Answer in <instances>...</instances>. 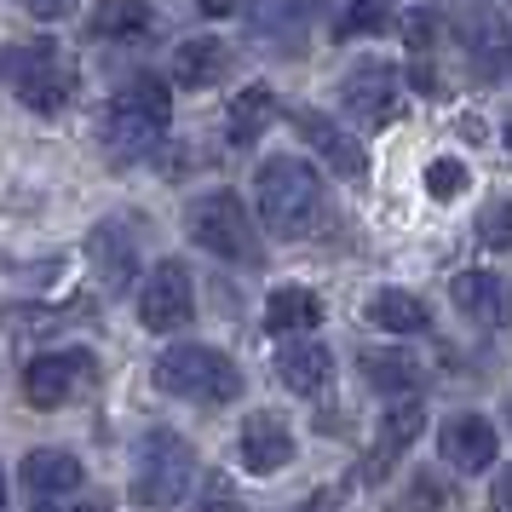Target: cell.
<instances>
[{
  "label": "cell",
  "mask_w": 512,
  "mask_h": 512,
  "mask_svg": "<svg viewBox=\"0 0 512 512\" xmlns=\"http://www.w3.org/2000/svg\"><path fill=\"white\" fill-rule=\"evenodd\" d=\"M254 196H259L265 231L282 236V242L305 236L317 225V213H323V179H317L311 162H300V156H271V162L259 167Z\"/></svg>",
  "instance_id": "1"
},
{
  "label": "cell",
  "mask_w": 512,
  "mask_h": 512,
  "mask_svg": "<svg viewBox=\"0 0 512 512\" xmlns=\"http://www.w3.org/2000/svg\"><path fill=\"white\" fill-rule=\"evenodd\" d=\"M156 386L167 397H196V403H231L242 397V374L231 357L213 346H173L156 357Z\"/></svg>",
  "instance_id": "2"
},
{
  "label": "cell",
  "mask_w": 512,
  "mask_h": 512,
  "mask_svg": "<svg viewBox=\"0 0 512 512\" xmlns=\"http://www.w3.org/2000/svg\"><path fill=\"white\" fill-rule=\"evenodd\" d=\"M190 478H196V449L179 432H150L139 449L133 495H139L144 507H173V501H185Z\"/></svg>",
  "instance_id": "3"
},
{
  "label": "cell",
  "mask_w": 512,
  "mask_h": 512,
  "mask_svg": "<svg viewBox=\"0 0 512 512\" xmlns=\"http://www.w3.org/2000/svg\"><path fill=\"white\" fill-rule=\"evenodd\" d=\"M12 87H18V98H24L29 110H41V116L64 110L70 93H75L70 52L58 47V41H29V47H18L12 52Z\"/></svg>",
  "instance_id": "4"
},
{
  "label": "cell",
  "mask_w": 512,
  "mask_h": 512,
  "mask_svg": "<svg viewBox=\"0 0 512 512\" xmlns=\"http://www.w3.org/2000/svg\"><path fill=\"white\" fill-rule=\"evenodd\" d=\"M167 121H173V93H167L156 75H139L110 104V139L121 150H144V144H156L167 133Z\"/></svg>",
  "instance_id": "5"
},
{
  "label": "cell",
  "mask_w": 512,
  "mask_h": 512,
  "mask_svg": "<svg viewBox=\"0 0 512 512\" xmlns=\"http://www.w3.org/2000/svg\"><path fill=\"white\" fill-rule=\"evenodd\" d=\"M185 225H190V236L219 259H254L259 254L254 225H248V213H242V202H236L231 190H213L202 202H190Z\"/></svg>",
  "instance_id": "6"
},
{
  "label": "cell",
  "mask_w": 512,
  "mask_h": 512,
  "mask_svg": "<svg viewBox=\"0 0 512 512\" xmlns=\"http://www.w3.org/2000/svg\"><path fill=\"white\" fill-rule=\"evenodd\" d=\"M455 35H461V58L472 64L478 81L507 75V64H512V24H507L501 6H466Z\"/></svg>",
  "instance_id": "7"
},
{
  "label": "cell",
  "mask_w": 512,
  "mask_h": 512,
  "mask_svg": "<svg viewBox=\"0 0 512 512\" xmlns=\"http://www.w3.org/2000/svg\"><path fill=\"white\" fill-rule=\"evenodd\" d=\"M190 311H196V288H190V271L179 259H162L139 288V323L150 334H173V328L190 323Z\"/></svg>",
  "instance_id": "8"
},
{
  "label": "cell",
  "mask_w": 512,
  "mask_h": 512,
  "mask_svg": "<svg viewBox=\"0 0 512 512\" xmlns=\"http://www.w3.org/2000/svg\"><path fill=\"white\" fill-rule=\"evenodd\" d=\"M340 98H346V110L363 127H386V121L397 116V104H403V93H397V70L392 64H380V58H363V64H351L346 81H340Z\"/></svg>",
  "instance_id": "9"
},
{
  "label": "cell",
  "mask_w": 512,
  "mask_h": 512,
  "mask_svg": "<svg viewBox=\"0 0 512 512\" xmlns=\"http://www.w3.org/2000/svg\"><path fill=\"white\" fill-rule=\"evenodd\" d=\"M294 127L311 139V150H317V156H323L346 185H363V179H369V150L351 139L346 127H334V121L317 116V110H294Z\"/></svg>",
  "instance_id": "10"
},
{
  "label": "cell",
  "mask_w": 512,
  "mask_h": 512,
  "mask_svg": "<svg viewBox=\"0 0 512 512\" xmlns=\"http://www.w3.org/2000/svg\"><path fill=\"white\" fill-rule=\"evenodd\" d=\"M449 300L461 305V317H472L478 328H507L512 323V282L495 271H461L449 282Z\"/></svg>",
  "instance_id": "11"
},
{
  "label": "cell",
  "mask_w": 512,
  "mask_h": 512,
  "mask_svg": "<svg viewBox=\"0 0 512 512\" xmlns=\"http://www.w3.org/2000/svg\"><path fill=\"white\" fill-rule=\"evenodd\" d=\"M438 449H443V461L466 478V472H484L501 455V438H495V426L484 415H455V420H443Z\"/></svg>",
  "instance_id": "12"
},
{
  "label": "cell",
  "mask_w": 512,
  "mask_h": 512,
  "mask_svg": "<svg viewBox=\"0 0 512 512\" xmlns=\"http://www.w3.org/2000/svg\"><path fill=\"white\" fill-rule=\"evenodd\" d=\"M81 374H87V357L81 351H47V357H35L24 369V397L35 409H58L81 386Z\"/></svg>",
  "instance_id": "13"
},
{
  "label": "cell",
  "mask_w": 512,
  "mask_h": 512,
  "mask_svg": "<svg viewBox=\"0 0 512 512\" xmlns=\"http://www.w3.org/2000/svg\"><path fill=\"white\" fill-rule=\"evenodd\" d=\"M236 455H242V466H248V472L271 478V472H282V466L294 461V432H288L277 415H248Z\"/></svg>",
  "instance_id": "14"
},
{
  "label": "cell",
  "mask_w": 512,
  "mask_h": 512,
  "mask_svg": "<svg viewBox=\"0 0 512 512\" xmlns=\"http://www.w3.org/2000/svg\"><path fill=\"white\" fill-rule=\"evenodd\" d=\"M420 426H426V409H420V403H409V397H403V403H392V409L380 415L374 461H363V472H357V478H369V484H380V472H386V466H392L397 455H403V449H409V443L420 438Z\"/></svg>",
  "instance_id": "15"
},
{
  "label": "cell",
  "mask_w": 512,
  "mask_h": 512,
  "mask_svg": "<svg viewBox=\"0 0 512 512\" xmlns=\"http://www.w3.org/2000/svg\"><path fill=\"white\" fill-rule=\"evenodd\" d=\"M87 259H93L98 282H104L110 294H121V288L133 282V271H139L133 236L121 231V225H93V236H87Z\"/></svg>",
  "instance_id": "16"
},
{
  "label": "cell",
  "mask_w": 512,
  "mask_h": 512,
  "mask_svg": "<svg viewBox=\"0 0 512 512\" xmlns=\"http://www.w3.org/2000/svg\"><path fill=\"white\" fill-rule=\"evenodd\" d=\"M277 380L288 392L311 397L334 380V357H328V346H317V340H294V346L277 351Z\"/></svg>",
  "instance_id": "17"
},
{
  "label": "cell",
  "mask_w": 512,
  "mask_h": 512,
  "mask_svg": "<svg viewBox=\"0 0 512 512\" xmlns=\"http://www.w3.org/2000/svg\"><path fill=\"white\" fill-rule=\"evenodd\" d=\"M311 6H317V0H259L254 35L265 41V47H277L282 41V52H300L305 24H311Z\"/></svg>",
  "instance_id": "18"
},
{
  "label": "cell",
  "mask_w": 512,
  "mask_h": 512,
  "mask_svg": "<svg viewBox=\"0 0 512 512\" xmlns=\"http://www.w3.org/2000/svg\"><path fill=\"white\" fill-rule=\"evenodd\" d=\"M24 484L35 495H70V489H81V461H75L70 449H29Z\"/></svg>",
  "instance_id": "19"
},
{
  "label": "cell",
  "mask_w": 512,
  "mask_h": 512,
  "mask_svg": "<svg viewBox=\"0 0 512 512\" xmlns=\"http://www.w3.org/2000/svg\"><path fill=\"white\" fill-rule=\"evenodd\" d=\"M271 116H277V98H271V87H242V93L231 98V116H225V139L242 150V144H254L265 127H271Z\"/></svg>",
  "instance_id": "20"
},
{
  "label": "cell",
  "mask_w": 512,
  "mask_h": 512,
  "mask_svg": "<svg viewBox=\"0 0 512 512\" xmlns=\"http://www.w3.org/2000/svg\"><path fill=\"white\" fill-rule=\"evenodd\" d=\"M323 323V300L311 288H277L265 300V328L271 334H305V328Z\"/></svg>",
  "instance_id": "21"
},
{
  "label": "cell",
  "mask_w": 512,
  "mask_h": 512,
  "mask_svg": "<svg viewBox=\"0 0 512 512\" xmlns=\"http://www.w3.org/2000/svg\"><path fill=\"white\" fill-rule=\"evenodd\" d=\"M363 317L374 328H386V334H420L426 328V305L415 294H403V288H380V294H369Z\"/></svg>",
  "instance_id": "22"
},
{
  "label": "cell",
  "mask_w": 512,
  "mask_h": 512,
  "mask_svg": "<svg viewBox=\"0 0 512 512\" xmlns=\"http://www.w3.org/2000/svg\"><path fill=\"white\" fill-rule=\"evenodd\" d=\"M225 64H231V52L202 35V41H185V47H179L173 75H179V87H190V93H196V87H213V81L225 75Z\"/></svg>",
  "instance_id": "23"
},
{
  "label": "cell",
  "mask_w": 512,
  "mask_h": 512,
  "mask_svg": "<svg viewBox=\"0 0 512 512\" xmlns=\"http://www.w3.org/2000/svg\"><path fill=\"white\" fill-rule=\"evenodd\" d=\"M415 374H420V363L409 351H363V380L374 392H409Z\"/></svg>",
  "instance_id": "24"
},
{
  "label": "cell",
  "mask_w": 512,
  "mask_h": 512,
  "mask_svg": "<svg viewBox=\"0 0 512 512\" xmlns=\"http://www.w3.org/2000/svg\"><path fill=\"white\" fill-rule=\"evenodd\" d=\"M150 24V0H98L93 6V35L116 41V35H139Z\"/></svg>",
  "instance_id": "25"
},
{
  "label": "cell",
  "mask_w": 512,
  "mask_h": 512,
  "mask_svg": "<svg viewBox=\"0 0 512 512\" xmlns=\"http://www.w3.org/2000/svg\"><path fill=\"white\" fill-rule=\"evenodd\" d=\"M466 185H472V173H466V167L455 162V156H438V162L426 167V190H432L438 202H455V196H461Z\"/></svg>",
  "instance_id": "26"
},
{
  "label": "cell",
  "mask_w": 512,
  "mask_h": 512,
  "mask_svg": "<svg viewBox=\"0 0 512 512\" xmlns=\"http://www.w3.org/2000/svg\"><path fill=\"white\" fill-rule=\"evenodd\" d=\"M190 512H248V507H242V495L231 489L225 472H208V478H202V495L190 501Z\"/></svg>",
  "instance_id": "27"
},
{
  "label": "cell",
  "mask_w": 512,
  "mask_h": 512,
  "mask_svg": "<svg viewBox=\"0 0 512 512\" xmlns=\"http://www.w3.org/2000/svg\"><path fill=\"white\" fill-rule=\"evenodd\" d=\"M478 236H484L489 248H512V202L507 196H495V202L478 213Z\"/></svg>",
  "instance_id": "28"
},
{
  "label": "cell",
  "mask_w": 512,
  "mask_h": 512,
  "mask_svg": "<svg viewBox=\"0 0 512 512\" xmlns=\"http://www.w3.org/2000/svg\"><path fill=\"white\" fill-rule=\"evenodd\" d=\"M443 501H449V489H443L438 478H426V472H420L415 484H409V495H403L392 512H438Z\"/></svg>",
  "instance_id": "29"
},
{
  "label": "cell",
  "mask_w": 512,
  "mask_h": 512,
  "mask_svg": "<svg viewBox=\"0 0 512 512\" xmlns=\"http://www.w3.org/2000/svg\"><path fill=\"white\" fill-rule=\"evenodd\" d=\"M380 24H386V0H357L346 12V24H340V35H363V29L374 35Z\"/></svg>",
  "instance_id": "30"
},
{
  "label": "cell",
  "mask_w": 512,
  "mask_h": 512,
  "mask_svg": "<svg viewBox=\"0 0 512 512\" xmlns=\"http://www.w3.org/2000/svg\"><path fill=\"white\" fill-rule=\"evenodd\" d=\"M403 35H409V52H432L438 47V18H432V12H409Z\"/></svg>",
  "instance_id": "31"
},
{
  "label": "cell",
  "mask_w": 512,
  "mask_h": 512,
  "mask_svg": "<svg viewBox=\"0 0 512 512\" xmlns=\"http://www.w3.org/2000/svg\"><path fill=\"white\" fill-rule=\"evenodd\" d=\"M24 6L35 12V18H47V24H52V18H70L81 0H24Z\"/></svg>",
  "instance_id": "32"
},
{
  "label": "cell",
  "mask_w": 512,
  "mask_h": 512,
  "mask_svg": "<svg viewBox=\"0 0 512 512\" xmlns=\"http://www.w3.org/2000/svg\"><path fill=\"white\" fill-rule=\"evenodd\" d=\"M489 512H512V466L495 478V489H489Z\"/></svg>",
  "instance_id": "33"
},
{
  "label": "cell",
  "mask_w": 512,
  "mask_h": 512,
  "mask_svg": "<svg viewBox=\"0 0 512 512\" xmlns=\"http://www.w3.org/2000/svg\"><path fill=\"white\" fill-rule=\"evenodd\" d=\"M236 6H242V0H202V12H208V18H231Z\"/></svg>",
  "instance_id": "34"
},
{
  "label": "cell",
  "mask_w": 512,
  "mask_h": 512,
  "mask_svg": "<svg viewBox=\"0 0 512 512\" xmlns=\"http://www.w3.org/2000/svg\"><path fill=\"white\" fill-rule=\"evenodd\" d=\"M300 512H340V501H334V495H311Z\"/></svg>",
  "instance_id": "35"
},
{
  "label": "cell",
  "mask_w": 512,
  "mask_h": 512,
  "mask_svg": "<svg viewBox=\"0 0 512 512\" xmlns=\"http://www.w3.org/2000/svg\"><path fill=\"white\" fill-rule=\"evenodd\" d=\"M507 144H512V116H507Z\"/></svg>",
  "instance_id": "36"
}]
</instances>
